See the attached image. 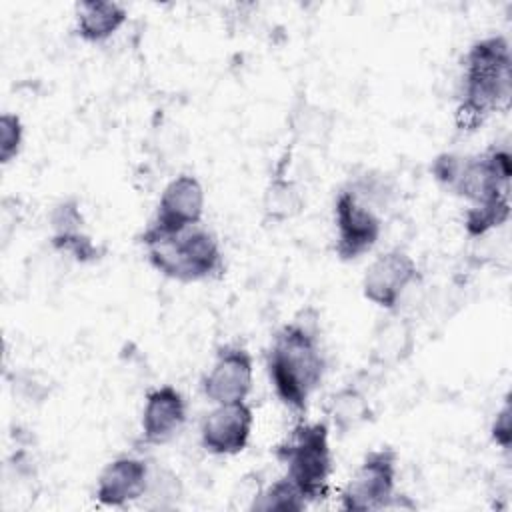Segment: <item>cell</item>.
<instances>
[{"mask_svg":"<svg viewBox=\"0 0 512 512\" xmlns=\"http://www.w3.org/2000/svg\"><path fill=\"white\" fill-rule=\"evenodd\" d=\"M254 386V358L242 344H224L216 350L200 378V392L210 404L248 400Z\"/></svg>","mask_w":512,"mask_h":512,"instance_id":"10","label":"cell"},{"mask_svg":"<svg viewBox=\"0 0 512 512\" xmlns=\"http://www.w3.org/2000/svg\"><path fill=\"white\" fill-rule=\"evenodd\" d=\"M306 206V196L302 186L290 178L286 172L278 170L274 172L262 192L260 210H262V222L264 224H284L300 216V212Z\"/></svg>","mask_w":512,"mask_h":512,"instance_id":"16","label":"cell"},{"mask_svg":"<svg viewBox=\"0 0 512 512\" xmlns=\"http://www.w3.org/2000/svg\"><path fill=\"white\" fill-rule=\"evenodd\" d=\"M512 204L510 200L468 206L464 212V230L470 238H482L492 230L504 226L510 220Z\"/></svg>","mask_w":512,"mask_h":512,"instance_id":"22","label":"cell"},{"mask_svg":"<svg viewBox=\"0 0 512 512\" xmlns=\"http://www.w3.org/2000/svg\"><path fill=\"white\" fill-rule=\"evenodd\" d=\"M336 118L332 110L312 102L306 96L294 100L288 112V130L296 144L312 150L326 148L332 140Z\"/></svg>","mask_w":512,"mask_h":512,"instance_id":"15","label":"cell"},{"mask_svg":"<svg viewBox=\"0 0 512 512\" xmlns=\"http://www.w3.org/2000/svg\"><path fill=\"white\" fill-rule=\"evenodd\" d=\"M180 496H182L180 478L170 468L150 462V478L140 502H144L146 508L166 510L176 506V500Z\"/></svg>","mask_w":512,"mask_h":512,"instance_id":"20","label":"cell"},{"mask_svg":"<svg viewBox=\"0 0 512 512\" xmlns=\"http://www.w3.org/2000/svg\"><path fill=\"white\" fill-rule=\"evenodd\" d=\"M430 174L446 192L470 206L510 200L512 154L504 146H492L480 154L442 152L432 158Z\"/></svg>","mask_w":512,"mask_h":512,"instance_id":"3","label":"cell"},{"mask_svg":"<svg viewBox=\"0 0 512 512\" xmlns=\"http://www.w3.org/2000/svg\"><path fill=\"white\" fill-rule=\"evenodd\" d=\"M490 440L502 450L510 452L512 446V408H510V396H504L502 406L496 410L492 424H490Z\"/></svg>","mask_w":512,"mask_h":512,"instance_id":"24","label":"cell"},{"mask_svg":"<svg viewBox=\"0 0 512 512\" xmlns=\"http://www.w3.org/2000/svg\"><path fill=\"white\" fill-rule=\"evenodd\" d=\"M512 100V48L506 36L488 34L474 40L464 56L454 110L456 130L472 134Z\"/></svg>","mask_w":512,"mask_h":512,"instance_id":"2","label":"cell"},{"mask_svg":"<svg viewBox=\"0 0 512 512\" xmlns=\"http://www.w3.org/2000/svg\"><path fill=\"white\" fill-rule=\"evenodd\" d=\"M24 148V122L14 112L0 116V164L14 162Z\"/></svg>","mask_w":512,"mask_h":512,"instance_id":"23","label":"cell"},{"mask_svg":"<svg viewBox=\"0 0 512 512\" xmlns=\"http://www.w3.org/2000/svg\"><path fill=\"white\" fill-rule=\"evenodd\" d=\"M128 20V10L120 2L84 0L74 8V34L88 44L108 42Z\"/></svg>","mask_w":512,"mask_h":512,"instance_id":"14","label":"cell"},{"mask_svg":"<svg viewBox=\"0 0 512 512\" xmlns=\"http://www.w3.org/2000/svg\"><path fill=\"white\" fill-rule=\"evenodd\" d=\"M252 430L254 410L248 400L212 404L200 420V446L212 456H236L250 444Z\"/></svg>","mask_w":512,"mask_h":512,"instance_id":"11","label":"cell"},{"mask_svg":"<svg viewBox=\"0 0 512 512\" xmlns=\"http://www.w3.org/2000/svg\"><path fill=\"white\" fill-rule=\"evenodd\" d=\"M330 434L326 420L308 422L300 418L290 434L274 446V456L284 466V474L300 488L308 504L324 500L330 490L334 470Z\"/></svg>","mask_w":512,"mask_h":512,"instance_id":"5","label":"cell"},{"mask_svg":"<svg viewBox=\"0 0 512 512\" xmlns=\"http://www.w3.org/2000/svg\"><path fill=\"white\" fill-rule=\"evenodd\" d=\"M206 210V192L198 176L182 172L174 176L160 192L154 214L140 238L176 236L202 224Z\"/></svg>","mask_w":512,"mask_h":512,"instance_id":"8","label":"cell"},{"mask_svg":"<svg viewBox=\"0 0 512 512\" xmlns=\"http://www.w3.org/2000/svg\"><path fill=\"white\" fill-rule=\"evenodd\" d=\"M420 280V268L404 248L380 252L364 270L360 290L366 302L384 310L398 312L408 290Z\"/></svg>","mask_w":512,"mask_h":512,"instance_id":"9","label":"cell"},{"mask_svg":"<svg viewBox=\"0 0 512 512\" xmlns=\"http://www.w3.org/2000/svg\"><path fill=\"white\" fill-rule=\"evenodd\" d=\"M326 416L330 430L346 436L368 424L374 416V410L368 394L358 384H344L328 396Z\"/></svg>","mask_w":512,"mask_h":512,"instance_id":"17","label":"cell"},{"mask_svg":"<svg viewBox=\"0 0 512 512\" xmlns=\"http://www.w3.org/2000/svg\"><path fill=\"white\" fill-rule=\"evenodd\" d=\"M188 420V400L172 384H162L146 392L140 414V442L162 446L180 434Z\"/></svg>","mask_w":512,"mask_h":512,"instance_id":"12","label":"cell"},{"mask_svg":"<svg viewBox=\"0 0 512 512\" xmlns=\"http://www.w3.org/2000/svg\"><path fill=\"white\" fill-rule=\"evenodd\" d=\"M148 264L164 278L194 284L218 280L226 272L220 238L206 226L198 224L176 236L140 238Z\"/></svg>","mask_w":512,"mask_h":512,"instance_id":"4","label":"cell"},{"mask_svg":"<svg viewBox=\"0 0 512 512\" xmlns=\"http://www.w3.org/2000/svg\"><path fill=\"white\" fill-rule=\"evenodd\" d=\"M332 226L336 258L354 262L380 242L384 220L374 206L364 202L348 184H344L334 194Z\"/></svg>","mask_w":512,"mask_h":512,"instance_id":"7","label":"cell"},{"mask_svg":"<svg viewBox=\"0 0 512 512\" xmlns=\"http://www.w3.org/2000/svg\"><path fill=\"white\" fill-rule=\"evenodd\" d=\"M398 452L392 446H378L362 456L340 490V510L378 512L394 506L398 498Z\"/></svg>","mask_w":512,"mask_h":512,"instance_id":"6","label":"cell"},{"mask_svg":"<svg viewBox=\"0 0 512 512\" xmlns=\"http://www.w3.org/2000/svg\"><path fill=\"white\" fill-rule=\"evenodd\" d=\"M150 478V460L122 454L106 462L96 478L94 500L100 506L124 508L128 504L140 502Z\"/></svg>","mask_w":512,"mask_h":512,"instance_id":"13","label":"cell"},{"mask_svg":"<svg viewBox=\"0 0 512 512\" xmlns=\"http://www.w3.org/2000/svg\"><path fill=\"white\" fill-rule=\"evenodd\" d=\"M326 368L318 318L310 308L274 332L266 348V374L274 396L294 416L304 418Z\"/></svg>","mask_w":512,"mask_h":512,"instance_id":"1","label":"cell"},{"mask_svg":"<svg viewBox=\"0 0 512 512\" xmlns=\"http://www.w3.org/2000/svg\"><path fill=\"white\" fill-rule=\"evenodd\" d=\"M378 330L374 332L370 362L378 368H390L402 364L414 350L416 338L410 320L398 316V312H388Z\"/></svg>","mask_w":512,"mask_h":512,"instance_id":"18","label":"cell"},{"mask_svg":"<svg viewBox=\"0 0 512 512\" xmlns=\"http://www.w3.org/2000/svg\"><path fill=\"white\" fill-rule=\"evenodd\" d=\"M48 226H50V238H48L50 244L84 234L86 220H84L80 202L76 198H62L60 202H56L48 214Z\"/></svg>","mask_w":512,"mask_h":512,"instance_id":"21","label":"cell"},{"mask_svg":"<svg viewBox=\"0 0 512 512\" xmlns=\"http://www.w3.org/2000/svg\"><path fill=\"white\" fill-rule=\"evenodd\" d=\"M308 504L300 488L282 474L280 478L272 480L264 488H260L252 502L248 504V510L252 512H302Z\"/></svg>","mask_w":512,"mask_h":512,"instance_id":"19","label":"cell"}]
</instances>
